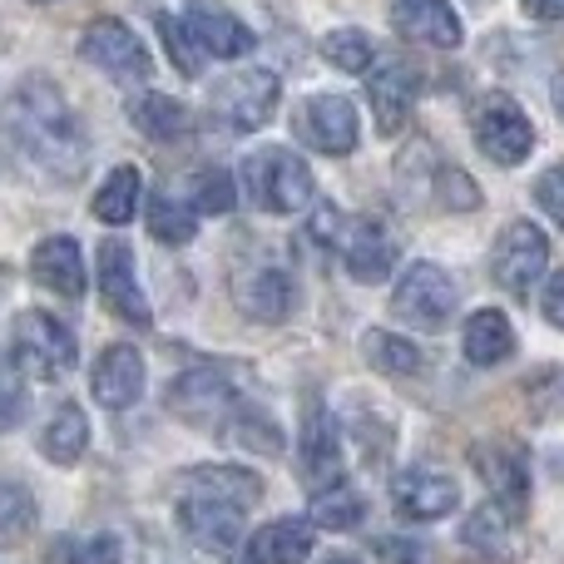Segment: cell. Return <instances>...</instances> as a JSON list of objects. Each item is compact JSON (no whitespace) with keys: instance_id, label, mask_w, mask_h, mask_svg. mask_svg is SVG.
Masks as SVG:
<instances>
[{"instance_id":"6da1fadb","label":"cell","mask_w":564,"mask_h":564,"mask_svg":"<svg viewBox=\"0 0 564 564\" xmlns=\"http://www.w3.org/2000/svg\"><path fill=\"white\" fill-rule=\"evenodd\" d=\"M10 144L20 149V159L50 174L55 184H69V178L85 169L89 149H85V129L69 115L65 95H59L50 79H25L10 99Z\"/></svg>"},{"instance_id":"7a4b0ae2","label":"cell","mask_w":564,"mask_h":564,"mask_svg":"<svg viewBox=\"0 0 564 564\" xmlns=\"http://www.w3.org/2000/svg\"><path fill=\"white\" fill-rule=\"evenodd\" d=\"M243 178L253 204L268 208V214H302L312 204V169L292 149H278V144L253 149L243 159Z\"/></svg>"},{"instance_id":"3957f363","label":"cell","mask_w":564,"mask_h":564,"mask_svg":"<svg viewBox=\"0 0 564 564\" xmlns=\"http://www.w3.org/2000/svg\"><path fill=\"white\" fill-rule=\"evenodd\" d=\"M10 357H15V367L25 371V377L59 381L79 361V341H75V332L59 317H50V312H20L15 327H10Z\"/></svg>"},{"instance_id":"277c9868","label":"cell","mask_w":564,"mask_h":564,"mask_svg":"<svg viewBox=\"0 0 564 564\" xmlns=\"http://www.w3.org/2000/svg\"><path fill=\"white\" fill-rule=\"evenodd\" d=\"M470 139L480 144V154L500 169H516L535 149V129H530L525 109L510 95H480L470 105Z\"/></svg>"},{"instance_id":"5b68a950","label":"cell","mask_w":564,"mask_h":564,"mask_svg":"<svg viewBox=\"0 0 564 564\" xmlns=\"http://www.w3.org/2000/svg\"><path fill=\"white\" fill-rule=\"evenodd\" d=\"M214 124L234 129V134H253L278 115V75L273 69H238L208 99Z\"/></svg>"},{"instance_id":"8992f818","label":"cell","mask_w":564,"mask_h":564,"mask_svg":"<svg viewBox=\"0 0 564 564\" xmlns=\"http://www.w3.org/2000/svg\"><path fill=\"white\" fill-rule=\"evenodd\" d=\"M243 391V367H224V361H208V367H194L169 387V411L194 426H208L214 416H228V406Z\"/></svg>"},{"instance_id":"52a82bcc","label":"cell","mask_w":564,"mask_h":564,"mask_svg":"<svg viewBox=\"0 0 564 564\" xmlns=\"http://www.w3.org/2000/svg\"><path fill=\"white\" fill-rule=\"evenodd\" d=\"M550 263V238L540 234L530 218H516L506 234L496 238V282L510 292V297H530L540 288V273Z\"/></svg>"},{"instance_id":"ba28073f","label":"cell","mask_w":564,"mask_h":564,"mask_svg":"<svg viewBox=\"0 0 564 564\" xmlns=\"http://www.w3.org/2000/svg\"><path fill=\"white\" fill-rule=\"evenodd\" d=\"M79 55H85L95 69L115 75V79H149V69H154L149 45L124 25V20H115V15L95 20V25L79 35Z\"/></svg>"},{"instance_id":"9c48e42d","label":"cell","mask_w":564,"mask_h":564,"mask_svg":"<svg viewBox=\"0 0 564 564\" xmlns=\"http://www.w3.org/2000/svg\"><path fill=\"white\" fill-rule=\"evenodd\" d=\"M391 312L411 327H441L456 312V282L441 273L436 263H411L391 292Z\"/></svg>"},{"instance_id":"30bf717a","label":"cell","mask_w":564,"mask_h":564,"mask_svg":"<svg viewBox=\"0 0 564 564\" xmlns=\"http://www.w3.org/2000/svg\"><path fill=\"white\" fill-rule=\"evenodd\" d=\"M292 129H297V139L307 149H317V154L341 159L357 149V109H351V99H341V95L307 99V105L297 109V119H292Z\"/></svg>"},{"instance_id":"8fae6325","label":"cell","mask_w":564,"mask_h":564,"mask_svg":"<svg viewBox=\"0 0 564 564\" xmlns=\"http://www.w3.org/2000/svg\"><path fill=\"white\" fill-rule=\"evenodd\" d=\"M337 253L357 282H381L397 268V238L387 234L381 218H347L337 234Z\"/></svg>"},{"instance_id":"7c38bea8","label":"cell","mask_w":564,"mask_h":564,"mask_svg":"<svg viewBox=\"0 0 564 564\" xmlns=\"http://www.w3.org/2000/svg\"><path fill=\"white\" fill-rule=\"evenodd\" d=\"M178 530H184L198 550H208V555H228V550H238V540H243V506L218 500V496H188L184 506H178Z\"/></svg>"},{"instance_id":"4fadbf2b","label":"cell","mask_w":564,"mask_h":564,"mask_svg":"<svg viewBox=\"0 0 564 564\" xmlns=\"http://www.w3.org/2000/svg\"><path fill=\"white\" fill-rule=\"evenodd\" d=\"M391 506H397L401 520H416V525H431V520L451 516V510L460 506V486L451 476H441V470H401L397 480H391Z\"/></svg>"},{"instance_id":"5bb4252c","label":"cell","mask_w":564,"mask_h":564,"mask_svg":"<svg viewBox=\"0 0 564 564\" xmlns=\"http://www.w3.org/2000/svg\"><path fill=\"white\" fill-rule=\"evenodd\" d=\"M297 476L312 490H327L341 480V431L327 406H312L302 416V441H297Z\"/></svg>"},{"instance_id":"9a60e30c","label":"cell","mask_w":564,"mask_h":564,"mask_svg":"<svg viewBox=\"0 0 564 564\" xmlns=\"http://www.w3.org/2000/svg\"><path fill=\"white\" fill-rule=\"evenodd\" d=\"M476 470L486 480V490L500 500L506 510H525L530 500V456L520 441H480L476 446Z\"/></svg>"},{"instance_id":"2e32d148","label":"cell","mask_w":564,"mask_h":564,"mask_svg":"<svg viewBox=\"0 0 564 564\" xmlns=\"http://www.w3.org/2000/svg\"><path fill=\"white\" fill-rule=\"evenodd\" d=\"M460 540H466L476 555H486L490 564H520L530 550L525 530H520L516 510H506L496 500V506H480L466 516V525H460Z\"/></svg>"},{"instance_id":"e0dca14e","label":"cell","mask_w":564,"mask_h":564,"mask_svg":"<svg viewBox=\"0 0 564 564\" xmlns=\"http://www.w3.org/2000/svg\"><path fill=\"white\" fill-rule=\"evenodd\" d=\"M416 69L406 59H377L371 65V79H367V99L377 109V129L381 134H401L411 119V105H416Z\"/></svg>"},{"instance_id":"ac0fdd59","label":"cell","mask_w":564,"mask_h":564,"mask_svg":"<svg viewBox=\"0 0 564 564\" xmlns=\"http://www.w3.org/2000/svg\"><path fill=\"white\" fill-rule=\"evenodd\" d=\"M99 292H105L109 312L124 317L129 327H149V297L134 278V253L129 243H99Z\"/></svg>"},{"instance_id":"d6986e66","label":"cell","mask_w":564,"mask_h":564,"mask_svg":"<svg viewBox=\"0 0 564 564\" xmlns=\"http://www.w3.org/2000/svg\"><path fill=\"white\" fill-rule=\"evenodd\" d=\"M184 20H188V30H194V40L204 45V55L238 59V55H248V50L258 45L253 30H248L234 10L218 6V0H188Z\"/></svg>"},{"instance_id":"ffe728a7","label":"cell","mask_w":564,"mask_h":564,"mask_svg":"<svg viewBox=\"0 0 564 564\" xmlns=\"http://www.w3.org/2000/svg\"><path fill=\"white\" fill-rule=\"evenodd\" d=\"M391 25L406 40L431 45V50H456L460 35H466L451 0H397V6H391Z\"/></svg>"},{"instance_id":"44dd1931","label":"cell","mask_w":564,"mask_h":564,"mask_svg":"<svg viewBox=\"0 0 564 564\" xmlns=\"http://www.w3.org/2000/svg\"><path fill=\"white\" fill-rule=\"evenodd\" d=\"M89 387H95V401L105 411H129L144 397V357L129 341H119V347H109L95 361V381Z\"/></svg>"},{"instance_id":"7402d4cb","label":"cell","mask_w":564,"mask_h":564,"mask_svg":"<svg viewBox=\"0 0 564 564\" xmlns=\"http://www.w3.org/2000/svg\"><path fill=\"white\" fill-rule=\"evenodd\" d=\"M30 273H35L40 288H50L55 297H85V258H79L75 238H45V243L30 253Z\"/></svg>"},{"instance_id":"603a6c76","label":"cell","mask_w":564,"mask_h":564,"mask_svg":"<svg viewBox=\"0 0 564 564\" xmlns=\"http://www.w3.org/2000/svg\"><path fill=\"white\" fill-rule=\"evenodd\" d=\"M460 351H466L470 367H500V361L516 351V327H510V317L496 307L470 312L466 332H460Z\"/></svg>"},{"instance_id":"cb8c5ba5","label":"cell","mask_w":564,"mask_h":564,"mask_svg":"<svg viewBox=\"0 0 564 564\" xmlns=\"http://www.w3.org/2000/svg\"><path fill=\"white\" fill-rule=\"evenodd\" d=\"M312 555V525L307 520H273L248 540V560L253 564H302Z\"/></svg>"},{"instance_id":"d4e9b609","label":"cell","mask_w":564,"mask_h":564,"mask_svg":"<svg viewBox=\"0 0 564 564\" xmlns=\"http://www.w3.org/2000/svg\"><path fill=\"white\" fill-rule=\"evenodd\" d=\"M238 307L258 322H282L292 312V278L278 268H258L238 282Z\"/></svg>"},{"instance_id":"484cf974","label":"cell","mask_w":564,"mask_h":564,"mask_svg":"<svg viewBox=\"0 0 564 564\" xmlns=\"http://www.w3.org/2000/svg\"><path fill=\"white\" fill-rule=\"evenodd\" d=\"M129 124L144 129V139L174 144V139L188 134V109L178 105L174 95H159V89H149V95H134V99H129Z\"/></svg>"},{"instance_id":"4316f807","label":"cell","mask_w":564,"mask_h":564,"mask_svg":"<svg viewBox=\"0 0 564 564\" xmlns=\"http://www.w3.org/2000/svg\"><path fill=\"white\" fill-rule=\"evenodd\" d=\"M40 451H45V460H55V466H75L89 451V421L75 401H65V406L50 416L45 436H40Z\"/></svg>"},{"instance_id":"83f0119b","label":"cell","mask_w":564,"mask_h":564,"mask_svg":"<svg viewBox=\"0 0 564 564\" xmlns=\"http://www.w3.org/2000/svg\"><path fill=\"white\" fill-rule=\"evenodd\" d=\"M139 194H144V178H139V169L134 164H119L115 174L99 184L95 218H99V224H109V228H124L129 218L139 214Z\"/></svg>"},{"instance_id":"f1b7e54d","label":"cell","mask_w":564,"mask_h":564,"mask_svg":"<svg viewBox=\"0 0 564 564\" xmlns=\"http://www.w3.org/2000/svg\"><path fill=\"white\" fill-rule=\"evenodd\" d=\"M361 357H367V367L381 371V377H416L421 371L416 341L397 337V332H381V327H371L367 337H361Z\"/></svg>"},{"instance_id":"f546056e","label":"cell","mask_w":564,"mask_h":564,"mask_svg":"<svg viewBox=\"0 0 564 564\" xmlns=\"http://www.w3.org/2000/svg\"><path fill=\"white\" fill-rule=\"evenodd\" d=\"M188 486H194V496H218V500H234V506H253L263 496V476L238 466H198L188 470Z\"/></svg>"},{"instance_id":"4dcf8cb0","label":"cell","mask_w":564,"mask_h":564,"mask_svg":"<svg viewBox=\"0 0 564 564\" xmlns=\"http://www.w3.org/2000/svg\"><path fill=\"white\" fill-rule=\"evenodd\" d=\"M218 436H228L243 451H263V456H278L282 451V431L273 426V416L253 406H238V401L228 406V426H218Z\"/></svg>"},{"instance_id":"1f68e13d","label":"cell","mask_w":564,"mask_h":564,"mask_svg":"<svg viewBox=\"0 0 564 564\" xmlns=\"http://www.w3.org/2000/svg\"><path fill=\"white\" fill-rule=\"evenodd\" d=\"M149 234L159 238V243H169V248H184V243H194V234H198V218H194V204H184V198H174V194H154L149 198Z\"/></svg>"},{"instance_id":"d6a6232c","label":"cell","mask_w":564,"mask_h":564,"mask_svg":"<svg viewBox=\"0 0 564 564\" xmlns=\"http://www.w3.org/2000/svg\"><path fill=\"white\" fill-rule=\"evenodd\" d=\"M361 516H367V500L351 486H341V480L312 496V525H322V530H357Z\"/></svg>"},{"instance_id":"836d02e7","label":"cell","mask_w":564,"mask_h":564,"mask_svg":"<svg viewBox=\"0 0 564 564\" xmlns=\"http://www.w3.org/2000/svg\"><path fill=\"white\" fill-rule=\"evenodd\" d=\"M322 59L341 75H367L377 65V45L361 30H332V35H322Z\"/></svg>"},{"instance_id":"e575fe53","label":"cell","mask_w":564,"mask_h":564,"mask_svg":"<svg viewBox=\"0 0 564 564\" xmlns=\"http://www.w3.org/2000/svg\"><path fill=\"white\" fill-rule=\"evenodd\" d=\"M35 530V496L15 480H0V545H15Z\"/></svg>"},{"instance_id":"d590c367","label":"cell","mask_w":564,"mask_h":564,"mask_svg":"<svg viewBox=\"0 0 564 564\" xmlns=\"http://www.w3.org/2000/svg\"><path fill=\"white\" fill-rule=\"evenodd\" d=\"M154 20H159V35H164V45H169V55H174L178 75L194 79L198 69H204V45L194 40L188 20H178V15H154Z\"/></svg>"},{"instance_id":"8d00e7d4","label":"cell","mask_w":564,"mask_h":564,"mask_svg":"<svg viewBox=\"0 0 564 564\" xmlns=\"http://www.w3.org/2000/svg\"><path fill=\"white\" fill-rule=\"evenodd\" d=\"M55 564H124V550H119L115 535H85V540H59Z\"/></svg>"},{"instance_id":"74e56055","label":"cell","mask_w":564,"mask_h":564,"mask_svg":"<svg viewBox=\"0 0 564 564\" xmlns=\"http://www.w3.org/2000/svg\"><path fill=\"white\" fill-rule=\"evenodd\" d=\"M238 194H234V178L224 174V169H204V174L194 178V208L198 214H234Z\"/></svg>"},{"instance_id":"f35d334b","label":"cell","mask_w":564,"mask_h":564,"mask_svg":"<svg viewBox=\"0 0 564 564\" xmlns=\"http://www.w3.org/2000/svg\"><path fill=\"white\" fill-rule=\"evenodd\" d=\"M25 406H30V391H25V371L20 367H0V436L15 431L25 421Z\"/></svg>"},{"instance_id":"ab89813d","label":"cell","mask_w":564,"mask_h":564,"mask_svg":"<svg viewBox=\"0 0 564 564\" xmlns=\"http://www.w3.org/2000/svg\"><path fill=\"white\" fill-rule=\"evenodd\" d=\"M441 188V204L446 208H480V188L470 184V174H460V169H446V174L436 178Z\"/></svg>"},{"instance_id":"60d3db41","label":"cell","mask_w":564,"mask_h":564,"mask_svg":"<svg viewBox=\"0 0 564 564\" xmlns=\"http://www.w3.org/2000/svg\"><path fill=\"white\" fill-rule=\"evenodd\" d=\"M535 204L545 208V214L564 228V164H555V169H550V174L535 184Z\"/></svg>"},{"instance_id":"b9f144b4","label":"cell","mask_w":564,"mask_h":564,"mask_svg":"<svg viewBox=\"0 0 564 564\" xmlns=\"http://www.w3.org/2000/svg\"><path fill=\"white\" fill-rule=\"evenodd\" d=\"M540 307H545V317L555 322V327H564V273L550 278V288L540 292Z\"/></svg>"},{"instance_id":"7bdbcfd3","label":"cell","mask_w":564,"mask_h":564,"mask_svg":"<svg viewBox=\"0 0 564 564\" xmlns=\"http://www.w3.org/2000/svg\"><path fill=\"white\" fill-rule=\"evenodd\" d=\"M530 20H550V25H564V0H520Z\"/></svg>"},{"instance_id":"ee69618b","label":"cell","mask_w":564,"mask_h":564,"mask_svg":"<svg viewBox=\"0 0 564 564\" xmlns=\"http://www.w3.org/2000/svg\"><path fill=\"white\" fill-rule=\"evenodd\" d=\"M550 99H555V115L564 119V75L555 79V89H550Z\"/></svg>"},{"instance_id":"f6af8a7d","label":"cell","mask_w":564,"mask_h":564,"mask_svg":"<svg viewBox=\"0 0 564 564\" xmlns=\"http://www.w3.org/2000/svg\"><path fill=\"white\" fill-rule=\"evenodd\" d=\"M327 564H357V560H351V555H332Z\"/></svg>"}]
</instances>
